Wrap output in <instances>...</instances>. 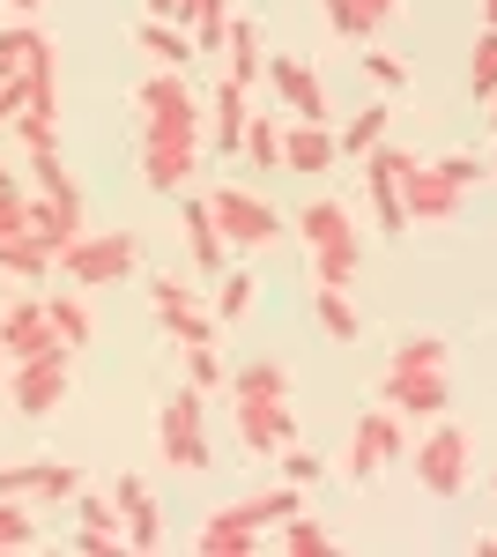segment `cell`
Listing matches in <instances>:
<instances>
[{
	"mask_svg": "<svg viewBox=\"0 0 497 557\" xmlns=\"http://www.w3.org/2000/svg\"><path fill=\"white\" fill-rule=\"evenodd\" d=\"M141 268V238L134 231H83L67 253H60V275L75 290H104V283H126Z\"/></svg>",
	"mask_w": 497,
	"mask_h": 557,
	"instance_id": "obj_1",
	"label": "cell"
},
{
	"mask_svg": "<svg viewBox=\"0 0 497 557\" xmlns=\"http://www.w3.org/2000/svg\"><path fill=\"white\" fill-rule=\"evenodd\" d=\"M15 380H8V401H15V417H60V401H67V386H75V349L52 343L45 357H23V364H8Z\"/></svg>",
	"mask_w": 497,
	"mask_h": 557,
	"instance_id": "obj_2",
	"label": "cell"
},
{
	"mask_svg": "<svg viewBox=\"0 0 497 557\" xmlns=\"http://www.w3.org/2000/svg\"><path fill=\"white\" fill-rule=\"evenodd\" d=\"M208 209H215V231H223V246H231V253H268V246L283 238V215L268 209L260 194H246L238 178H231V186H215V194H208Z\"/></svg>",
	"mask_w": 497,
	"mask_h": 557,
	"instance_id": "obj_3",
	"label": "cell"
},
{
	"mask_svg": "<svg viewBox=\"0 0 497 557\" xmlns=\"http://www.w3.org/2000/svg\"><path fill=\"white\" fill-rule=\"evenodd\" d=\"M157 446H164L171 469H208V461H215V454H208V401H201L194 380L157 409Z\"/></svg>",
	"mask_w": 497,
	"mask_h": 557,
	"instance_id": "obj_4",
	"label": "cell"
},
{
	"mask_svg": "<svg viewBox=\"0 0 497 557\" xmlns=\"http://www.w3.org/2000/svg\"><path fill=\"white\" fill-rule=\"evenodd\" d=\"M409 454V431H401V417L378 401V409H364L357 424H349V454H341V469L357 475V483H372L378 469H394Z\"/></svg>",
	"mask_w": 497,
	"mask_h": 557,
	"instance_id": "obj_5",
	"label": "cell"
},
{
	"mask_svg": "<svg viewBox=\"0 0 497 557\" xmlns=\"http://www.w3.org/2000/svg\"><path fill=\"white\" fill-rule=\"evenodd\" d=\"M415 483L431 491V498H460L468 491V431L460 424H431L415 438Z\"/></svg>",
	"mask_w": 497,
	"mask_h": 557,
	"instance_id": "obj_6",
	"label": "cell"
},
{
	"mask_svg": "<svg viewBox=\"0 0 497 557\" xmlns=\"http://www.w3.org/2000/svg\"><path fill=\"white\" fill-rule=\"evenodd\" d=\"M149 305H157V327H164L178 349H186V343H215V327H223V320L194 298L186 275H149Z\"/></svg>",
	"mask_w": 497,
	"mask_h": 557,
	"instance_id": "obj_7",
	"label": "cell"
},
{
	"mask_svg": "<svg viewBox=\"0 0 497 557\" xmlns=\"http://www.w3.org/2000/svg\"><path fill=\"white\" fill-rule=\"evenodd\" d=\"M134 104H141V127H178V134H208V120H201V97L186 89V67H157L149 83L134 89Z\"/></svg>",
	"mask_w": 497,
	"mask_h": 557,
	"instance_id": "obj_8",
	"label": "cell"
},
{
	"mask_svg": "<svg viewBox=\"0 0 497 557\" xmlns=\"http://www.w3.org/2000/svg\"><path fill=\"white\" fill-rule=\"evenodd\" d=\"M201 164V134H178V127H141V178L149 194H178Z\"/></svg>",
	"mask_w": 497,
	"mask_h": 557,
	"instance_id": "obj_9",
	"label": "cell"
},
{
	"mask_svg": "<svg viewBox=\"0 0 497 557\" xmlns=\"http://www.w3.org/2000/svg\"><path fill=\"white\" fill-rule=\"evenodd\" d=\"M231 424H238V446H246L252 461H275L297 438V409L290 401H238L231 394Z\"/></svg>",
	"mask_w": 497,
	"mask_h": 557,
	"instance_id": "obj_10",
	"label": "cell"
},
{
	"mask_svg": "<svg viewBox=\"0 0 497 557\" xmlns=\"http://www.w3.org/2000/svg\"><path fill=\"white\" fill-rule=\"evenodd\" d=\"M378 401H386L394 417H446V401H453V386H446V364H415V372H394V364H386V380H378Z\"/></svg>",
	"mask_w": 497,
	"mask_h": 557,
	"instance_id": "obj_11",
	"label": "cell"
},
{
	"mask_svg": "<svg viewBox=\"0 0 497 557\" xmlns=\"http://www.w3.org/2000/svg\"><path fill=\"white\" fill-rule=\"evenodd\" d=\"M260 83L283 97V112H290V120H327V83H320V67H312V60H290V52H275Z\"/></svg>",
	"mask_w": 497,
	"mask_h": 557,
	"instance_id": "obj_12",
	"label": "cell"
},
{
	"mask_svg": "<svg viewBox=\"0 0 497 557\" xmlns=\"http://www.w3.org/2000/svg\"><path fill=\"white\" fill-rule=\"evenodd\" d=\"M460 178H446L438 164H409L401 172V201H409V223H453L460 215Z\"/></svg>",
	"mask_w": 497,
	"mask_h": 557,
	"instance_id": "obj_13",
	"label": "cell"
},
{
	"mask_svg": "<svg viewBox=\"0 0 497 557\" xmlns=\"http://www.w3.org/2000/svg\"><path fill=\"white\" fill-rule=\"evenodd\" d=\"M30 231L38 246H52V260L83 238V186H60V194H30Z\"/></svg>",
	"mask_w": 497,
	"mask_h": 557,
	"instance_id": "obj_14",
	"label": "cell"
},
{
	"mask_svg": "<svg viewBox=\"0 0 497 557\" xmlns=\"http://www.w3.org/2000/svg\"><path fill=\"white\" fill-rule=\"evenodd\" d=\"M246 120H252V89L223 75V83L208 89V149H215V157H238V141H246Z\"/></svg>",
	"mask_w": 497,
	"mask_h": 557,
	"instance_id": "obj_15",
	"label": "cell"
},
{
	"mask_svg": "<svg viewBox=\"0 0 497 557\" xmlns=\"http://www.w3.org/2000/svg\"><path fill=\"white\" fill-rule=\"evenodd\" d=\"M112 498H120V520H126V550H164V520H157L164 506H157V491L141 475H120Z\"/></svg>",
	"mask_w": 497,
	"mask_h": 557,
	"instance_id": "obj_16",
	"label": "cell"
},
{
	"mask_svg": "<svg viewBox=\"0 0 497 557\" xmlns=\"http://www.w3.org/2000/svg\"><path fill=\"white\" fill-rule=\"evenodd\" d=\"M0 343H8V364H23V357H45V349L60 343L52 335V320H45V298H15L0 312Z\"/></svg>",
	"mask_w": 497,
	"mask_h": 557,
	"instance_id": "obj_17",
	"label": "cell"
},
{
	"mask_svg": "<svg viewBox=\"0 0 497 557\" xmlns=\"http://www.w3.org/2000/svg\"><path fill=\"white\" fill-rule=\"evenodd\" d=\"M334 157H341V149H334V127H327V120H290V127H283V172L320 178Z\"/></svg>",
	"mask_w": 497,
	"mask_h": 557,
	"instance_id": "obj_18",
	"label": "cell"
},
{
	"mask_svg": "<svg viewBox=\"0 0 497 557\" xmlns=\"http://www.w3.org/2000/svg\"><path fill=\"white\" fill-rule=\"evenodd\" d=\"M260 535H268V528L246 513V498H238V506H215V513L201 520V550L208 557H246Z\"/></svg>",
	"mask_w": 497,
	"mask_h": 557,
	"instance_id": "obj_19",
	"label": "cell"
},
{
	"mask_svg": "<svg viewBox=\"0 0 497 557\" xmlns=\"http://www.w3.org/2000/svg\"><path fill=\"white\" fill-rule=\"evenodd\" d=\"M223 75L246 89H260V75H268V52H260V23L252 15H231V30H223Z\"/></svg>",
	"mask_w": 497,
	"mask_h": 557,
	"instance_id": "obj_20",
	"label": "cell"
},
{
	"mask_svg": "<svg viewBox=\"0 0 497 557\" xmlns=\"http://www.w3.org/2000/svg\"><path fill=\"white\" fill-rule=\"evenodd\" d=\"M178 223H186L194 268H201V275H223V268H231V246H223V231H215V209H208V194H201V201H186V209H178Z\"/></svg>",
	"mask_w": 497,
	"mask_h": 557,
	"instance_id": "obj_21",
	"label": "cell"
},
{
	"mask_svg": "<svg viewBox=\"0 0 497 557\" xmlns=\"http://www.w3.org/2000/svg\"><path fill=\"white\" fill-rule=\"evenodd\" d=\"M60 260H52V246H38V231H8L0 238V275H15V283H45Z\"/></svg>",
	"mask_w": 497,
	"mask_h": 557,
	"instance_id": "obj_22",
	"label": "cell"
},
{
	"mask_svg": "<svg viewBox=\"0 0 497 557\" xmlns=\"http://www.w3.org/2000/svg\"><path fill=\"white\" fill-rule=\"evenodd\" d=\"M297 238H305V253H312V246H334V238H364V231H357V215L341 209V201H305V209H297Z\"/></svg>",
	"mask_w": 497,
	"mask_h": 557,
	"instance_id": "obj_23",
	"label": "cell"
},
{
	"mask_svg": "<svg viewBox=\"0 0 497 557\" xmlns=\"http://www.w3.org/2000/svg\"><path fill=\"white\" fill-rule=\"evenodd\" d=\"M312 320H320V335H327V343H357V335H364L357 298H349V290H334V283H320V290H312Z\"/></svg>",
	"mask_w": 497,
	"mask_h": 557,
	"instance_id": "obj_24",
	"label": "cell"
},
{
	"mask_svg": "<svg viewBox=\"0 0 497 557\" xmlns=\"http://www.w3.org/2000/svg\"><path fill=\"white\" fill-rule=\"evenodd\" d=\"M357 275H364V238H334V246H312V283L357 290Z\"/></svg>",
	"mask_w": 497,
	"mask_h": 557,
	"instance_id": "obj_25",
	"label": "cell"
},
{
	"mask_svg": "<svg viewBox=\"0 0 497 557\" xmlns=\"http://www.w3.org/2000/svg\"><path fill=\"white\" fill-rule=\"evenodd\" d=\"M134 38H141V52H149L157 67H186V60H194V30H186V23H171V15H149Z\"/></svg>",
	"mask_w": 497,
	"mask_h": 557,
	"instance_id": "obj_26",
	"label": "cell"
},
{
	"mask_svg": "<svg viewBox=\"0 0 497 557\" xmlns=\"http://www.w3.org/2000/svg\"><path fill=\"white\" fill-rule=\"evenodd\" d=\"M45 320H52V335H60L67 349H89V343H97V320H89L83 290H52V298H45Z\"/></svg>",
	"mask_w": 497,
	"mask_h": 557,
	"instance_id": "obj_27",
	"label": "cell"
},
{
	"mask_svg": "<svg viewBox=\"0 0 497 557\" xmlns=\"http://www.w3.org/2000/svg\"><path fill=\"white\" fill-rule=\"evenodd\" d=\"M386 127H394V104L378 97V104H364L349 127H334V149H341V157H372L378 141H386Z\"/></svg>",
	"mask_w": 497,
	"mask_h": 557,
	"instance_id": "obj_28",
	"label": "cell"
},
{
	"mask_svg": "<svg viewBox=\"0 0 497 557\" xmlns=\"http://www.w3.org/2000/svg\"><path fill=\"white\" fill-rule=\"evenodd\" d=\"M238 157H246L252 172H283V120H275V112H252Z\"/></svg>",
	"mask_w": 497,
	"mask_h": 557,
	"instance_id": "obj_29",
	"label": "cell"
},
{
	"mask_svg": "<svg viewBox=\"0 0 497 557\" xmlns=\"http://www.w3.org/2000/svg\"><path fill=\"white\" fill-rule=\"evenodd\" d=\"M178 23L194 30V52H223V30H231V0H178Z\"/></svg>",
	"mask_w": 497,
	"mask_h": 557,
	"instance_id": "obj_30",
	"label": "cell"
},
{
	"mask_svg": "<svg viewBox=\"0 0 497 557\" xmlns=\"http://www.w3.org/2000/svg\"><path fill=\"white\" fill-rule=\"evenodd\" d=\"M231 394H238V401H290V372H283L275 357L238 364V372H231Z\"/></svg>",
	"mask_w": 497,
	"mask_h": 557,
	"instance_id": "obj_31",
	"label": "cell"
},
{
	"mask_svg": "<svg viewBox=\"0 0 497 557\" xmlns=\"http://www.w3.org/2000/svg\"><path fill=\"white\" fill-rule=\"evenodd\" d=\"M283 550H290V557H327V550H334V535L320 528V520H312V506L283 520Z\"/></svg>",
	"mask_w": 497,
	"mask_h": 557,
	"instance_id": "obj_32",
	"label": "cell"
},
{
	"mask_svg": "<svg viewBox=\"0 0 497 557\" xmlns=\"http://www.w3.org/2000/svg\"><path fill=\"white\" fill-rule=\"evenodd\" d=\"M246 513L260 520V528H283L290 513H305V491H297V483H275V491H260V498H246Z\"/></svg>",
	"mask_w": 497,
	"mask_h": 557,
	"instance_id": "obj_33",
	"label": "cell"
},
{
	"mask_svg": "<svg viewBox=\"0 0 497 557\" xmlns=\"http://www.w3.org/2000/svg\"><path fill=\"white\" fill-rule=\"evenodd\" d=\"M75 520H83V528H97V535H120V543H126L120 498H104V491H75Z\"/></svg>",
	"mask_w": 497,
	"mask_h": 557,
	"instance_id": "obj_34",
	"label": "cell"
},
{
	"mask_svg": "<svg viewBox=\"0 0 497 557\" xmlns=\"http://www.w3.org/2000/svg\"><path fill=\"white\" fill-rule=\"evenodd\" d=\"M468 97H497V30L483 23V38L468 52Z\"/></svg>",
	"mask_w": 497,
	"mask_h": 557,
	"instance_id": "obj_35",
	"label": "cell"
},
{
	"mask_svg": "<svg viewBox=\"0 0 497 557\" xmlns=\"http://www.w3.org/2000/svg\"><path fill=\"white\" fill-rule=\"evenodd\" d=\"M252 312V275L246 268H223L215 275V320H246Z\"/></svg>",
	"mask_w": 497,
	"mask_h": 557,
	"instance_id": "obj_36",
	"label": "cell"
},
{
	"mask_svg": "<svg viewBox=\"0 0 497 557\" xmlns=\"http://www.w3.org/2000/svg\"><path fill=\"white\" fill-rule=\"evenodd\" d=\"M357 60H364V75H372L378 89H386V97H394V89H409V67H401V52H386V45H357Z\"/></svg>",
	"mask_w": 497,
	"mask_h": 557,
	"instance_id": "obj_37",
	"label": "cell"
},
{
	"mask_svg": "<svg viewBox=\"0 0 497 557\" xmlns=\"http://www.w3.org/2000/svg\"><path fill=\"white\" fill-rule=\"evenodd\" d=\"M30 543H38L30 498H0V550H30Z\"/></svg>",
	"mask_w": 497,
	"mask_h": 557,
	"instance_id": "obj_38",
	"label": "cell"
},
{
	"mask_svg": "<svg viewBox=\"0 0 497 557\" xmlns=\"http://www.w3.org/2000/svg\"><path fill=\"white\" fill-rule=\"evenodd\" d=\"M15 141H23V157H45V149H60V120L52 112H15Z\"/></svg>",
	"mask_w": 497,
	"mask_h": 557,
	"instance_id": "obj_39",
	"label": "cell"
},
{
	"mask_svg": "<svg viewBox=\"0 0 497 557\" xmlns=\"http://www.w3.org/2000/svg\"><path fill=\"white\" fill-rule=\"evenodd\" d=\"M327 8V23H334V38H349V45H364V38H378V23L364 15V0H320Z\"/></svg>",
	"mask_w": 497,
	"mask_h": 557,
	"instance_id": "obj_40",
	"label": "cell"
},
{
	"mask_svg": "<svg viewBox=\"0 0 497 557\" xmlns=\"http://www.w3.org/2000/svg\"><path fill=\"white\" fill-rule=\"evenodd\" d=\"M30 38H38V23H30V15H15V23L0 30V83H8V75H23V60H30Z\"/></svg>",
	"mask_w": 497,
	"mask_h": 557,
	"instance_id": "obj_41",
	"label": "cell"
},
{
	"mask_svg": "<svg viewBox=\"0 0 497 557\" xmlns=\"http://www.w3.org/2000/svg\"><path fill=\"white\" fill-rule=\"evenodd\" d=\"M386 364H394V372H415V364H446V335H401Z\"/></svg>",
	"mask_w": 497,
	"mask_h": 557,
	"instance_id": "obj_42",
	"label": "cell"
},
{
	"mask_svg": "<svg viewBox=\"0 0 497 557\" xmlns=\"http://www.w3.org/2000/svg\"><path fill=\"white\" fill-rule=\"evenodd\" d=\"M45 475H52V461H8L0 469V498H45Z\"/></svg>",
	"mask_w": 497,
	"mask_h": 557,
	"instance_id": "obj_43",
	"label": "cell"
},
{
	"mask_svg": "<svg viewBox=\"0 0 497 557\" xmlns=\"http://www.w3.org/2000/svg\"><path fill=\"white\" fill-rule=\"evenodd\" d=\"M186 380L201 386V394H215V386H231V372H223V357H215V343H186Z\"/></svg>",
	"mask_w": 497,
	"mask_h": 557,
	"instance_id": "obj_44",
	"label": "cell"
},
{
	"mask_svg": "<svg viewBox=\"0 0 497 557\" xmlns=\"http://www.w3.org/2000/svg\"><path fill=\"white\" fill-rule=\"evenodd\" d=\"M275 461H283V483H297V491H312V483H320V475H327V461H320V454H305V446H283V454H275Z\"/></svg>",
	"mask_w": 497,
	"mask_h": 557,
	"instance_id": "obj_45",
	"label": "cell"
},
{
	"mask_svg": "<svg viewBox=\"0 0 497 557\" xmlns=\"http://www.w3.org/2000/svg\"><path fill=\"white\" fill-rule=\"evenodd\" d=\"M30 178H38V194H60V186H75V178H67V164H60V149L30 157Z\"/></svg>",
	"mask_w": 497,
	"mask_h": 557,
	"instance_id": "obj_46",
	"label": "cell"
},
{
	"mask_svg": "<svg viewBox=\"0 0 497 557\" xmlns=\"http://www.w3.org/2000/svg\"><path fill=\"white\" fill-rule=\"evenodd\" d=\"M438 172L460 178V186H483V178H490V164H483V157H438Z\"/></svg>",
	"mask_w": 497,
	"mask_h": 557,
	"instance_id": "obj_47",
	"label": "cell"
},
{
	"mask_svg": "<svg viewBox=\"0 0 497 557\" xmlns=\"http://www.w3.org/2000/svg\"><path fill=\"white\" fill-rule=\"evenodd\" d=\"M23 104H30V83H23V75H8V83H0V127H15V112H23Z\"/></svg>",
	"mask_w": 497,
	"mask_h": 557,
	"instance_id": "obj_48",
	"label": "cell"
},
{
	"mask_svg": "<svg viewBox=\"0 0 497 557\" xmlns=\"http://www.w3.org/2000/svg\"><path fill=\"white\" fill-rule=\"evenodd\" d=\"M8 231H30V194H0V238Z\"/></svg>",
	"mask_w": 497,
	"mask_h": 557,
	"instance_id": "obj_49",
	"label": "cell"
},
{
	"mask_svg": "<svg viewBox=\"0 0 497 557\" xmlns=\"http://www.w3.org/2000/svg\"><path fill=\"white\" fill-rule=\"evenodd\" d=\"M75 550H89V557H112V550H126L120 535H97V528H83V535H75Z\"/></svg>",
	"mask_w": 497,
	"mask_h": 557,
	"instance_id": "obj_50",
	"label": "cell"
},
{
	"mask_svg": "<svg viewBox=\"0 0 497 557\" xmlns=\"http://www.w3.org/2000/svg\"><path fill=\"white\" fill-rule=\"evenodd\" d=\"M364 15H372V23H386V15H394V0H364Z\"/></svg>",
	"mask_w": 497,
	"mask_h": 557,
	"instance_id": "obj_51",
	"label": "cell"
},
{
	"mask_svg": "<svg viewBox=\"0 0 497 557\" xmlns=\"http://www.w3.org/2000/svg\"><path fill=\"white\" fill-rule=\"evenodd\" d=\"M149 15H171L178 23V0H149Z\"/></svg>",
	"mask_w": 497,
	"mask_h": 557,
	"instance_id": "obj_52",
	"label": "cell"
},
{
	"mask_svg": "<svg viewBox=\"0 0 497 557\" xmlns=\"http://www.w3.org/2000/svg\"><path fill=\"white\" fill-rule=\"evenodd\" d=\"M0 8H15V15H38V0H0Z\"/></svg>",
	"mask_w": 497,
	"mask_h": 557,
	"instance_id": "obj_53",
	"label": "cell"
},
{
	"mask_svg": "<svg viewBox=\"0 0 497 557\" xmlns=\"http://www.w3.org/2000/svg\"><path fill=\"white\" fill-rule=\"evenodd\" d=\"M0 194H23V186H15V172H8V164H0Z\"/></svg>",
	"mask_w": 497,
	"mask_h": 557,
	"instance_id": "obj_54",
	"label": "cell"
},
{
	"mask_svg": "<svg viewBox=\"0 0 497 557\" xmlns=\"http://www.w3.org/2000/svg\"><path fill=\"white\" fill-rule=\"evenodd\" d=\"M483 23H490V30H497V0H483Z\"/></svg>",
	"mask_w": 497,
	"mask_h": 557,
	"instance_id": "obj_55",
	"label": "cell"
},
{
	"mask_svg": "<svg viewBox=\"0 0 497 557\" xmlns=\"http://www.w3.org/2000/svg\"><path fill=\"white\" fill-rule=\"evenodd\" d=\"M0 364H8V343H0Z\"/></svg>",
	"mask_w": 497,
	"mask_h": 557,
	"instance_id": "obj_56",
	"label": "cell"
},
{
	"mask_svg": "<svg viewBox=\"0 0 497 557\" xmlns=\"http://www.w3.org/2000/svg\"><path fill=\"white\" fill-rule=\"evenodd\" d=\"M490 120H497V97H490Z\"/></svg>",
	"mask_w": 497,
	"mask_h": 557,
	"instance_id": "obj_57",
	"label": "cell"
},
{
	"mask_svg": "<svg viewBox=\"0 0 497 557\" xmlns=\"http://www.w3.org/2000/svg\"><path fill=\"white\" fill-rule=\"evenodd\" d=\"M490 172H497V164H490Z\"/></svg>",
	"mask_w": 497,
	"mask_h": 557,
	"instance_id": "obj_58",
	"label": "cell"
}]
</instances>
